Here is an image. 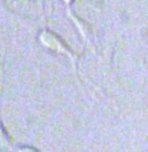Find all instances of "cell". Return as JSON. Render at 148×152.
Instances as JSON below:
<instances>
[{
    "instance_id": "obj_1",
    "label": "cell",
    "mask_w": 148,
    "mask_h": 152,
    "mask_svg": "<svg viewBox=\"0 0 148 152\" xmlns=\"http://www.w3.org/2000/svg\"><path fill=\"white\" fill-rule=\"evenodd\" d=\"M40 42H42L46 47L51 48V50L57 51V52L66 53V55H69V56L73 58V55L70 53V51H69L68 48L65 47V44L61 42V40L58 39V38L53 33L47 31V30H44L43 33H40Z\"/></svg>"
},
{
    "instance_id": "obj_2",
    "label": "cell",
    "mask_w": 148,
    "mask_h": 152,
    "mask_svg": "<svg viewBox=\"0 0 148 152\" xmlns=\"http://www.w3.org/2000/svg\"><path fill=\"white\" fill-rule=\"evenodd\" d=\"M8 146H9V138L4 131V129L1 127V125H0V148L8 147Z\"/></svg>"
},
{
    "instance_id": "obj_3",
    "label": "cell",
    "mask_w": 148,
    "mask_h": 152,
    "mask_svg": "<svg viewBox=\"0 0 148 152\" xmlns=\"http://www.w3.org/2000/svg\"><path fill=\"white\" fill-rule=\"evenodd\" d=\"M17 152H39V151L35 150L34 147H30V146H22L17 150Z\"/></svg>"
},
{
    "instance_id": "obj_4",
    "label": "cell",
    "mask_w": 148,
    "mask_h": 152,
    "mask_svg": "<svg viewBox=\"0 0 148 152\" xmlns=\"http://www.w3.org/2000/svg\"><path fill=\"white\" fill-rule=\"evenodd\" d=\"M64 1H66V3H70V1H71V0H64Z\"/></svg>"
}]
</instances>
